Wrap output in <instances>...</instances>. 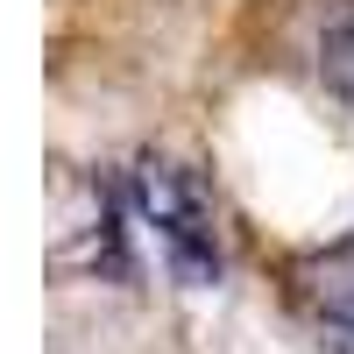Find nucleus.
<instances>
[{"label": "nucleus", "mask_w": 354, "mask_h": 354, "mask_svg": "<svg viewBox=\"0 0 354 354\" xmlns=\"http://www.w3.org/2000/svg\"><path fill=\"white\" fill-rule=\"evenodd\" d=\"M128 205H135V220L149 227L163 270L185 283V290L220 283L213 205H205V185H198L192 170H177V163H135V177H128Z\"/></svg>", "instance_id": "obj_1"}, {"label": "nucleus", "mask_w": 354, "mask_h": 354, "mask_svg": "<svg viewBox=\"0 0 354 354\" xmlns=\"http://www.w3.org/2000/svg\"><path fill=\"white\" fill-rule=\"evenodd\" d=\"M319 333L333 354H354V283H340L326 305H319Z\"/></svg>", "instance_id": "obj_3"}, {"label": "nucleus", "mask_w": 354, "mask_h": 354, "mask_svg": "<svg viewBox=\"0 0 354 354\" xmlns=\"http://www.w3.org/2000/svg\"><path fill=\"white\" fill-rule=\"evenodd\" d=\"M319 78H326V93L354 106V0H340L326 36H319Z\"/></svg>", "instance_id": "obj_2"}]
</instances>
